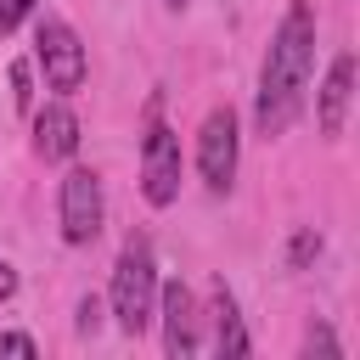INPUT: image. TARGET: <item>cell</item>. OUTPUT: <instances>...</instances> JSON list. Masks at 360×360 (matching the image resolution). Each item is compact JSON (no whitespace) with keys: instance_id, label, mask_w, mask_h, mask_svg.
Here are the masks:
<instances>
[{"instance_id":"cell-12","label":"cell","mask_w":360,"mask_h":360,"mask_svg":"<svg viewBox=\"0 0 360 360\" xmlns=\"http://www.w3.org/2000/svg\"><path fill=\"white\" fill-rule=\"evenodd\" d=\"M11 101H17V112H34V73H28V62H11Z\"/></svg>"},{"instance_id":"cell-13","label":"cell","mask_w":360,"mask_h":360,"mask_svg":"<svg viewBox=\"0 0 360 360\" xmlns=\"http://www.w3.org/2000/svg\"><path fill=\"white\" fill-rule=\"evenodd\" d=\"M0 354H17V360H34V354H39V343H34L28 332H0Z\"/></svg>"},{"instance_id":"cell-16","label":"cell","mask_w":360,"mask_h":360,"mask_svg":"<svg viewBox=\"0 0 360 360\" xmlns=\"http://www.w3.org/2000/svg\"><path fill=\"white\" fill-rule=\"evenodd\" d=\"M309 349H326V354H338V338H332L326 326H309Z\"/></svg>"},{"instance_id":"cell-2","label":"cell","mask_w":360,"mask_h":360,"mask_svg":"<svg viewBox=\"0 0 360 360\" xmlns=\"http://www.w3.org/2000/svg\"><path fill=\"white\" fill-rule=\"evenodd\" d=\"M107 304H112V315H118V326H124L129 338H141V332L158 321V259H152V242H146V236H129V242L118 248Z\"/></svg>"},{"instance_id":"cell-10","label":"cell","mask_w":360,"mask_h":360,"mask_svg":"<svg viewBox=\"0 0 360 360\" xmlns=\"http://www.w3.org/2000/svg\"><path fill=\"white\" fill-rule=\"evenodd\" d=\"M208 343H214V354H248L253 349V338H248V326H242V309H236V298H231V287L225 281H214V292H208Z\"/></svg>"},{"instance_id":"cell-9","label":"cell","mask_w":360,"mask_h":360,"mask_svg":"<svg viewBox=\"0 0 360 360\" xmlns=\"http://www.w3.org/2000/svg\"><path fill=\"white\" fill-rule=\"evenodd\" d=\"M34 152L45 163H68L79 152V112L68 107V96H56L34 112Z\"/></svg>"},{"instance_id":"cell-3","label":"cell","mask_w":360,"mask_h":360,"mask_svg":"<svg viewBox=\"0 0 360 360\" xmlns=\"http://www.w3.org/2000/svg\"><path fill=\"white\" fill-rule=\"evenodd\" d=\"M34 62H39V73H45V90H56V96H73V90H84V73H90V62H84V45H79V34H73L62 17H45V22L34 28Z\"/></svg>"},{"instance_id":"cell-4","label":"cell","mask_w":360,"mask_h":360,"mask_svg":"<svg viewBox=\"0 0 360 360\" xmlns=\"http://www.w3.org/2000/svg\"><path fill=\"white\" fill-rule=\"evenodd\" d=\"M56 219H62V242L84 248L101 236V219H107V202H101V174L96 169H68L62 186H56Z\"/></svg>"},{"instance_id":"cell-11","label":"cell","mask_w":360,"mask_h":360,"mask_svg":"<svg viewBox=\"0 0 360 360\" xmlns=\"http://www.w3.org/2000/svg\"><path fill=\"white\" fill-rule=\"evenodd\" d=\"M315 253H321V236H315L309 225H304V231H292V242H287V264H292V270H304Z\"/></svg>"},{"instance_id":"cell-8","label":"cell","mask_w":360,"mask_h":360,"mask_svg":"<svg viewBox=\"0 0 360 360\" xmlns=\"http://www.w3.org/2000/svg\"><path fill=\"white\" fill-rule=\"evenodd\" d=\"M349 101H354V56L343 51V56H332V68H326V79H321V96H315V124H321L326 141L343 135Z\"/></svg>"},{"instance_id":"cell-18","label":"cell","mask_w":360,"mask_h":360,"mask_svg":"<svg viewBox=\"0 0 360 360\" xmlns=\"http://www.w3.org/2000/svg\"><path fill=\"white\" fill-rule=\"evenodd\" d=\"M169 6H174V11H180V6H186V0H169Z\"/></svg>"},{"instance_id":"cell-15","label":"cell","mask_w":360,"mask_h":360,"mask_svg":"<svg viewBox=\"0 0 360 360\" xmlns=\"http://www.w3.org/2000/svg\"><path fill=\"white\" fill-rule=\"evenodd\" d=\"M84 338H96V326H101V298H79V321H73Z\"/></svg>"},{"instance_id":"cell-5","label":"cell","mask_w":360,"mask_h":360,"mask_svg":"<svg viewBox=\"0 0 360 360\" xmlns=\"http://www.w3.org/2000/svg\"><path fill=\"white\" fill-rule=\"evenodd\" d=\"M236 158H242V135H236V112L214 107L197 129V174L208 191H231L236 180Z\"/></svg>"},{"instance_id":"cell-7","label":"cell","mask_w":360,"mask_h":360,"mask_svg":"<svg viewBox=\"0 0 360 360\" xmlns=\"http://www.w3.org/2000/svg\"><path fill=\"white\" fill-rule=\"evenodd\" d=\"M158 321H163V349L174 360H186V354L202 349V309H197V298H191L186 281L158 287Z\"/></svg>"},{"instance_id":"cell-17","label":"cell","mask_w":360,"mask_h":360,"mask_svg":"<svg viewBox=\"0 0 360 360\" xmlns=\"http://www.w3.org/2000/svg\"><path fill=\"white\" fill-rule=\"evenodd\" d=\"M6 298H17V270L0 259V304H6Z\"/></svg>"},{"instance_id":"cell-14","label":"cell","mask_w":360,"mask_h":360,"mask_svg":"<svg viewBox=\"0 0 360 360\" xmlns=\"http://www.w3.org/2000/svg\"><path fill=\"white\" fill-rule=\"evenodd\" d=\"M34 11V0H0V39L6 34H17V22Z\"/></svg>"},{"instance_id":"cell-6","label":"cell","mask_w":360,"mask_h":360,"mask_svg":"<svg viewBox=\"0 0 360 360\" xmlns=\"http://www.w3.org/2000/svg\"><path fill=\"white\" fill-rule=\"evenodd\" d=\"M141 197L152 208H169L180 197V135L169 124H158V118L141 135Z\"/></svg>"},{"instance_id":"cell-1","label":"cell","mask_w":360,"mask_h":360,"mask_svg":"<svg viewBox=\"0 0 360 360\" xmlns=\"http://www.w3.org/2000/svg\"><path fill=\"white\" fill-rule=\"evenodd\" d=\"M309 68H315V11L309 0H292L270 34L264 68H259V101H253V124L259 135H287L304 90H309Z\"/></svg>"}]
</instances>
